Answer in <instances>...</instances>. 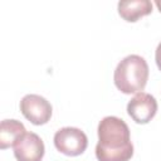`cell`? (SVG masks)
<instances>
[{"label": "cell", "mask_w": 161, "mask_h": 161, "mask_svg": "<svg viewBox=\"0 0 161 161\" xmlns=\"http://www.w3.org/2000/svg\"><path fill=\"white\" fill-rule=\"evenodd\" d=\"M26 133L24 125L16 119H4L0 125V147L1 150L14 147L16 142Z\"/></svg>", "instance_id": "obj_8"}, {"label": "cell", "mask_w": 161, "mask_h": 161, "mask_svg": "<svg viewBox=\"0 0 161 161\" xmlns=\"http://www.w3.org/2000/svg\"><path fill=\"white\" fill-rule=\"evenodd\" d=\"M155 4H156V6L158 8V10H160V13H161V0H156Z\"/></svg>", "instance_id": "obj_10"}, {"label": "cell", "mask_w": 161, "mask_h": 161, "mask_svg": "<svg viewBox=\"0 0 161 161\" xmlns=\"http://www.w3.org/2000/svg\"><path fill=\"white\" fill-rule=\"evenodd\" d=\"M113 80L117 89L125 94L142 92L148 80L147 62L137 54L125 57L114 69Z\"/></svg>", "instance_id": "obj_2"}, {"label": "cell", "mask_w": 161, "mask_h": 161, "mask_svg": "<svg viewBox=\"0 0 161 161\" xmlns=\"http://www.w3.org/2000/svg\"><path fill=\"white\" fill-rule=\"evenodd\" d=\"M157 112V101L150 93L140 92L131 98L127 104L128 116L140 125L148 123Z\"/></svg>", "instance_id": "obj_5"}, {"label": "cell", "mask_w": 161, "mask_h": 161, "mask_svg": "<svg viewBox=\"0 0 161 161\" xmlns=\"http://www.w3.org/2000/svg\"><path fill=\"white\" fill-rule=\"evenodd\" d=\"M155 60H156V64H157V68L161 70V43L157 45L156 48V52H155Z\"/></svg>", "instance_id": "obj_9"}, {"label": "cell", "mask_w": 161, "mask_h": 161, "mask_svg": "<svg viewBox=\"0 0 161 161\" xmlns=\"http://www.w3.org/2000/svg\"><path fill=\"white\" fill-rule=\"evenodd\" d=\"M98 161H128L133 156V145L127 123L114 116L104 117L98 125Z\"/></svg>", "instance_id": "obj_1"}, {"label": "cell", "mask_w": 161, "mask_h": 161, "mask_svg": "<svg viewBox=\"0 0 161 161\" xmlns=\"http://www.w3.org/2000/svg\"><path fill=\"white\" fill-rule=\"evenodd\" d=\"M54 146L67 156H78L86 151L88 138L86 133L77 127H63L54 135Z\"/></svg>", "instance_id": "obj_3"}, {"label": "cell", "mask_w": 161, "mask_h": 161, "mask_svg": "<svg viewBox=\"0 0 161 161\" xmlns=\"http://www.w3.org/2000/svg\"><path fill=\"white\" fill-rule=\"evenodd\" d=\"M118 14L119 16L130 23L137 21L140 18L151 14L152 3L150 0H128L118 3Z\"/></svg>", "instance_id": "obj_7"}, {"label": "cell", "mask_w": 161, "mask_h": 161, "mask_svg": "<svg viewBox=\"0 0 161 161\" xmlns=\"http://www.w3.org/2000/svg\"><path fill=\"white\" fill-rule=\"evenodd\" d=\"M20 112L33 125H45L53 113L52 104L39 94H26L20 101Z\"/></svg>", "instance_id": "obj_4"}, {"label": "cell", "mask_w": 161, "mask_h": 161, "mask_svg": "<svg viewBox=\"0 0 161 161\" xmlns=\"http://www.w3.org/2000/svg\"><path fill=\"white\" fill-rule=\"evenodd\" d=\"M13 148L18 161H42L45 152L44 142L34 132H26Z\"/></svg>", "instance_id": "obj_6"}]
</instances>
